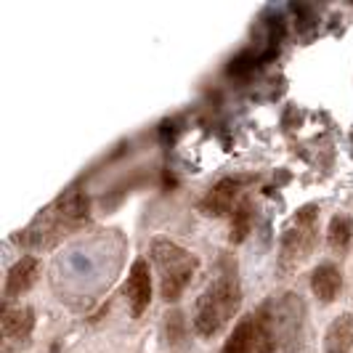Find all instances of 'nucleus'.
<instances>
[{
    "label": "nucleus",
    "instance_id": "1",
    "mask_svg": "<svg viewBox=\"0 0 353 353\" xmlns=\"http://www.w3.org/2000/svg\"><path fill=\"white\" fill-rule=\"evenodd\" d=\"M242 301V292H239V284L231 274L218 276L212 284H208V290L196 298L194 305V330L202 337L218 335L226 324H229L236 308Z\"/></svg>",
    "mask_w": 353,
    "mask_h": 353
},
{
    "label": "nucleus",
    "instance_id": "2",
    "mask_svg": "<svg viewBox=\"0 0 353 353\" xmlns=\"http://www.w3.org/2000/svg\"><path fill=\"white\" fill-rule=\"evenodd\" d=\"M152 261L157 265L162 298L168 303H176L183 295L186 284L192 282L199 261L189 250H183L181 245L170 242V239H157L152 245Z\"/></svg>",
    "mask_w": 353,
    "mask_h": 353
},
{
    "label": "nucleus",
    "instance_id": "3",
    "mask_svg": "<svg viewBox=\"0 0 353 353\" xmlns=\"http://www.w3.org/2000/svg\"><path fill=\"white\" fill-rule=\"evenodd\" d=\"M314 245H316V205H305L298 210L292 226L284 231L282 265L290 268V265L303 263L314 252Z\"/></svg>",
    "mask_w": 353,
    "mask_h": 353
},
{
    "label": "nucleus",
    "instance_id": "4",
    "mask_svg": "<svg viewBox=\"0 0 353 353\" xmlns=\"http://www.w3.org/2000/svg\"><path fill=\"white\" fill-rule=\"evenodd\" d=\"M125 292H128V303H130V314L141 316L149 308V301H152V274H149V263L143 258H139L130 265Z\"/></svg>",
    "mask_w": 353,
    "mask_h": 353
},
{
    "label": "nucleus",
    "instance_id": "5",
    "mask_svg": "<svg viewBox=\"0 0 353 353\" xmlns=\"http://www.w3.org/2000/svg\"><path fill=\"white\" fill-rule=\"evenodd\" d=\"M239 186H242L239 178H223V181H218L210 192L205 194V199L199 202V210L205 212V215H212V218L231 212L234 199L239 194Z\"/></svg>",
    "mask_w": 353,
    "mask_h": 353
},
{
    "label": "nucleus",
    "instance_id": "6",
    "mask_svg": "<svg viewBox=\"0 0 353 353\" xmlns=\"http://www.w3.org/2000/svg\"><path fill=\"white\" fill-rule=\"evenodd\" d=\"M37 279V258L27 255L11 265L8 276H6V298H19L21 292H27Z\"/></svg>",
    "mask_w": 353,
    "mask_h": 353
},
{
    "label": "nucleus",
    "instance_id": "7",
    "mask_svg": "<svg viewBox=\"0 0 353 353\" xmlns=\"http://www.w3.org/2000/svg\"><path fill=\"white\" fill-rule=\"evenodd\" d=\"M353 348V314H340L324 332V353H351Z\"/></svg>",
    "mask_w": 353,
    "mask_h": 353
},
{
    "label": "nucleus",
    "instance_id": "8",
    "mask_svg": "<svg viewBox=\"0 0 353 353\" xmlns=\"http://www.w3.org/2000/svg\"><path fill=\"white\" fill-rule=\"evenodd\" d=\"M32 327H35V311L32 308L3 305V335L8 340H27Z\"/></svg>",
    "mask_w": 353,
    "mask_h": 353
},
{
    "label": "nucleus",
    "instance_id": "9",
    "mask_svg": "<svg viewBox=\"0 0 353 353\" xmlns=\"http://www.w3.org/2000/svg\"><path fill=\"white\" fill-rule=\"evenodd\" d=\"M343 287V276L332 263H321L311 276V290L321 303H332Z\"/></svg>",
    "mask_w": 353,
    "mask_h": 353
},
{
    "label": "nucleus",
    "instance_id": "10",
    "mask_svg": "<svg viewBox=\"0 0 353 353\" xmlns=\"http://www.w3.org/2000/svg\"><path fill=\"white\" fill-rule=\"evenodd\" d=\"M327 242H330L332 252H337V255L348 252V248H351V242H353V218L351 215H335V218L330 221Z\"/></svg>",
    "mask_w": 353,
    "mask_h": 353
},
{
    "label": "nucleus",
    "instance_id": "11",
    "mask_svg": "<svg viewBox=\"0 0 353 353\" xmlns=\"http://www.w3.org/2000/svg\"><path fill=\"white\" fill-rule=\"evenodd\" d=\"M56 210L64 221H83L90 210L88 194L77 192V189H70L67 194H61L56 199Z\"/></svg>",
    "mask_w": 353,
    "mask_h": 353
},
{
    "label": "nucleus",
    "instance_id": "12",
    "mask_svg": "<svg viewBox=\"0 0 353 353\" xmlns=\"http://www.w3.org/2000/svg\"><path fill=\"white\" fill-rule=\"evenodd\" d=\"M250 223H252V205H250V199H242L234 208V212H231V242L234 245H239V242L248 239Z\"/></svg>",
    "mask_w": 353,
    "mask_h": 353
},
{
    "label": "nucleus",
    "instance_id": "13",
    "mask_svg": "<svg viewBox=\"0 0 353 353\" xmlns=\"http://www.w3.org/2000/svg\"><path fill=\"white\" fill-rule=\"evenodd\" d=\"M292 14L298 17L301 27H314V21H316L314 11H311V6H303V3H295V6H292Z\"/></svg>",
    "mask_w": 353,
    "mask_h": 353
},
{
    "label": "nucleus",
    "instance_id": "14",
    "mask_svg": "<svg viewBox=\"0 0 353 353\" xmlns=\"http://www.w3.org/2000/svg\"><path fill=\"white\" fill-rule=\"evenodd\" d=\"M170 321H168V337H170V343H178V337H181V324H183V316L181 314H173V316H168Z\"/></svg>",
    "mask_w": 353,
    "mask_h": 353
}]
</instances>
